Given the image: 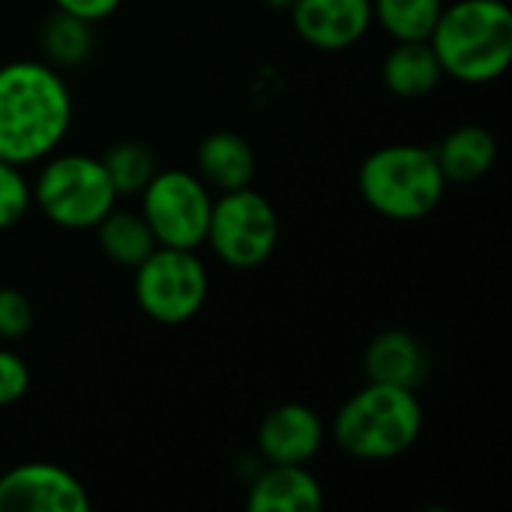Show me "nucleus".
<instances>
[{
	"label": "nucleus",
	"mask_w": 512,
	"mask_h": 512,
	"mask_svg": "<svg viewBox=\"0 0 512 512\" xmlns=\"http://www.w3.org/2000/svg\"><path fill=\"white\" fill-rule=\"evenodd\" d=\"M72 126V93L48 60H9L0 66V159L39 165L60 150Z\"/></svg>",
	"instance_id": "obj_1"
},
{
	"label": "nucleus",
	"mask_w": 512,
	"mask_h": 512,
	"mask_svg": "<svg viewBox=\"0 0 512 512\" xmlns=\"http://www.w3.org/2000/svg\"><path fill=\"white\" fill-rule=\"evenodd\" d=\"M429 45L444 78L462 84H492L512 63V12L504 0L444 3Z\"/></svg>",
	"instance_id": "obj_2"
},
{
	"label": "nucleus",
	"mask_w": 512,
	"mask_h": 512,
	"mask_svg": "<svg viewBox=\"0 0 512 512\" xmlns=\"http://www.w3.org/2000/svg\"><path fill=\"white\" fill-rule=\"evenodd\" d=\"M423 435L417 390L369 381L336 411L330 438L357 462H390L408 453Z\"/></svg>",
	"instance_id": "obj_3"
},
{
	"label": "nucleus",
	"mask_w": 512,
	"mask_h": 512,
	"mask_svg": "<svg viewBox=\"0 0 512 512\" xmlns=\"http://www.w3.org/2000/svg\"><path fill=\"white\" fill-rule=\"evenodd\" d=\"M447 186L435 150L423 144L378 147L357 171L360 198L393 222H420L432 216L441 207Z\"/></svg>",
	"instance_id": "obj_4"
},
{
	"label": "nucleus",
	"mask_w": 512,
	"mask_h": 512,
	"mask_svg": "<svg viewBox=\"0 0 512 512\" xmlns=\"http://www.w3.org/2000/svg\"><path fill=\"white\" fill-rule=\"evenodd\" d=\"M33 207L63 231H93L117 207V189L99 156L54 150L30 180Z\"/></svg>",
	"instance_id": "obj_5"
},
{
	"label": "nucleus",
	"mask_w": 512,
	"mask_h": 512,
	"mask_svg": "<svg viewBox=\"0 0 512 512\" xmlns=\"http://www.w3.org/2000/svg\"><path fill=\"white\" fill-rule=\"evenodd\" d=\"M132 294L150 321L162 327H180L204 309L210 273L198 249L156 246L132 270Z\"/></svg>",
	"instance_id": "obj_6"
},
{
	"label": "nucleus",
	"mask_w": 512,
	"mask_h": 512,
	"mask_svg": "<svg viewBox=\"0 0 512 512\" xmlns=\"http://www.w3.org/2000/svg\"><path fill=\"white\" fill-rule=\"evenodd\" d=\"M279 228L273 201L264 192L243 186L213 198L204 246L231 270H255L276 252Z\"/></svg>",
	"instance_id": "obj_7"
},
{
	"label": "nucleus",
	"mask_w": 512,
	"mask_h": 512,
	"mask_svg": "<svg viewBox=\"0 0 512 512\" xmlns=\"http://www.w3.org/2000/svg\"><path fill=\"white\" fill-rule=\"evenodd\" d=\"M141 216L150 225L156 246L201 249L210 225L213 192L195 174L183 168H159L141 189Z\"/></svg>",
	"instance_id": "obj_8"
},
{
	"label": "nucleus",
	"mask_w": 512,
	"mask_h": 512,
	"mask_svg": "<svg viewBox=\"0 0 512 512\" xmlns=\"http://www.w3.org/2000/svg\"><path fill=\"white\" fill-rule=\"evenodd\" d=\"M84 483L51 462H24L0 477V512H87Z\"/></svg>",
	"instance_id": "obj_9"
},
{
	"label": "nucleus",
	"mask_w": 512,
	"mask_h": 512,
	"mask_svg": "<svg viewBox=\"0 0 512 512\" xmlns=\"http://www.w3.org/2000/svg\"><path fill=\"white\" fill-rule=\"evenodd\" d=\"M327 441V426L303 402L276 405L258 426V453L264 465H309Z\"/></svg>",
	"instance_id": "obj_10"
},
{
	"label": "nucleus",
	"mask_w": 512,
	"mask_h": 512,
	"mask_svg": "<svg viewBox=\"0 0 512 512\" xmlns=\"http://www.w3.org/2000/svg\"><path fill=\"white\" fill-rule=\"evenodd\" d=\"M294 33L318 51H345L372 30V0H294Z\"/></svg>",
	"instance_id": "obj_11"
},
{
	"label": "nucleus",
	"mask_w": 512,
	"mask_h": 512,
	"mask_svg": "<svg viewBox=\"0 0 512 512\" xmlns=\"http://www.w3.org/2000/svg\"><path fill=\"white\" fill-rule=\"evenodd\" d=\"M324 507V489L306 465H267L249 483V512H315Z\"/></svg>",
	"instance_id": "obj_12"
},
{
	"label": "nucleus",
	"mask_w": 512,
	"mask_h": 512,
	"mask_svg": "<svg viewBox=\"0 0 512 512\" xmlns=\"http://www.w3.org/2000/svg\"><path fill=\"white\" fill-rule=\"evenodd\" d=\"M363 372L375 384L417 390L429 375V357L414 333L384 330L369 342L363 354Z\"/></svg>",
	"instance_id": "obj_13"
},
{
	"label": "nucleus",
	"mask_w": 512,
	"mask_h": 512,
	"mask_svg": "<svg viewBox=\"0 0 512 512\" xmlns=\"http://www.w3.org/2000/svg\"><path fill=\"white\" fill-rule=\"evenodd\" d=\"M255 150L234 129H216L201 138L195 150V174L216 192H234L252 186Z\"/></svg>",
	"instance_id": "obj_14"
},
{
	"label": "nucleus",
	"mask_w": 512,
	"mask_h": 512,
	"mask_svg": "<svg viewBox=\"0 0 512 512\" xmlns=\"http://www.w3.org/2000/svg\"><path fill=\"white\" fill-rule=\"evenodd\" d=\"M435 150L441 174L447 183L468 186L483 180L498 162V141L483 123H462L450 129Z\"/></svg>",
	"instance_id": "obj_15"
},
{
	"label": "nucleus",
	"mask_w": 512,
	"mask_h": 512,
	"mask_svg": "<svg viewBox=\"0 0 512 512\" xmlns=\"http://www.w3.org/2000/svg\"><path fill=\"white\" fill-rule=\"evenodd\" d=\"M381 81L399 99H423L438 90V84L444 81V69L429 39L396 42L381 63Z\"/></svg>",
	"instance_id": "obj_16"
},
{
	"label": "nucleus",
	"mask_w": 512,
	"mask_h": 512,
	"mask_svg": "<svg viewBox=\"0 0 512 512\" xmlns=\"http://www.w3.org/2000/svg\"><path fill=\"white\" fill-rule=\"evenodd\" d=\"M93 231H96V243L102 255L123 270H135L156 249V237L150 225L144 222L141 210L114 207L111 213H105V219Z\"/></svg>",
	"instance_id": "obj_17"
},
{
	"label": "nucleus",
	"mask_w": 512,
	"mask_h": 512,
	"mask_svg": "<svg viewBox=\"0 0 512 512\" xmlns=\"http://www.w3.org/2000/svg\"><path fill=\"white\" fill-rule=\"evenodd\" d=\"M447 0H372V21L393 42H423L432 36Z\"/></svg>",
	"instance_id": "obj_18"
},
{
	"label": "nucleus",
	"mask_w": 512,
	"mask_h": 512,
	"mask_svg": "<svg viewBox=\"0 0 512 512\" xmlns=\"http://www.w3.org/2000/svg\"><path fill=\"white\" fill-rule=\"evenodd\" d=\"M39 45H42V60H48L51 66L57 69L78 66L93 51V24L54 9L42 24Z\"/></svg>",
	"instance_id": "obj_19"
},
{
	"label": "nucleus",
	"mask_w": 512,
	"mask_h": 512,
	"mask_svg": "<svg viewBox=\"0 0 512 512\" xmlns=\"http://www.w3.org/2000/svg\"><path fill=\"white\" fill-rule=\"evenodd\" d=\"M99 159H102V165H105V171H108V177H111L120 198L123 195H141V189L159 171L156 153L147 144L132 141V138L111 144Z\"/></svg>",
	"instance_id": "obj_20"
},
{
	"label": "nucleus",
	"mask_w": 512,
	"mask_h": 512,
	"mask_svg": "<svg viewBox=\"0 0 512 512\" xmlns=\"http://www.w3.org/2000/svg\"><path fill=\"white\" fill-rule=\"evenodd\" d=\"M33 207L30 180L21 165L0 159V234L15 228Z\"/></svg>",
	"instance_id": "obj_21"
},
{
	"label": "nucleus",
	"mask_w": 512,
	"mask_h": 512,
	"mask_svg": "<svg viewBox=\"0 0 512 512\" xmlns=\"http://www.w3.org/2000/svg\"><path fill=\"white\" fill-rule=\"evenodd\" d=\"M36 312L24 291L18 288H0V342H21L33 330Z\"/></svg>",
	"instance_id": "obj_22"
},
{
	"label": "nucleus",
	"mask_w": 512,
	"mask_h": 512,
	"mask_svg": "<svg viewBox=\"0 0 512 512\" xmlns=\"http://www.w3.org/2000/svg\"><path fill=\"white\" fill-rule=\"evenodd\" d=\"M30 390V366L12 348H0V408L21 402Z\"/></svg>",
	"instance_id": "obj_23"
},
{
	"label": "nucleus",
	"mask_w": 512,
	"mask_h": 512,
	"mask_svg": "<svg viewBox=\"0 0 512 512\" xmlns=\"http://www.w3.org/2000/svg\"><path fill=\"white\" fill-rule=\"evenodd\" d=\"M51 3L60 12H69L75 18H84L90 24H99V21L111 18L120 9L123 0H51Z\"/></svg>",
	"instance_id": "obj_24"
},
{
	"label": "nucleus",
	"mask_w": 512,
	"mask_h": 512,
	"mask_svg": "<svg viewBox=\"0 0 512 512\" xmlns=\"http://www.w3.org/2000/svg\"><path fill=\"white\" fill-rule=\"evenodd\" d=\"M267 9H276V12H288L294 6V0H261Z\"/></svg>",
	"instance_id": "obj_25"
}]
</instances>
